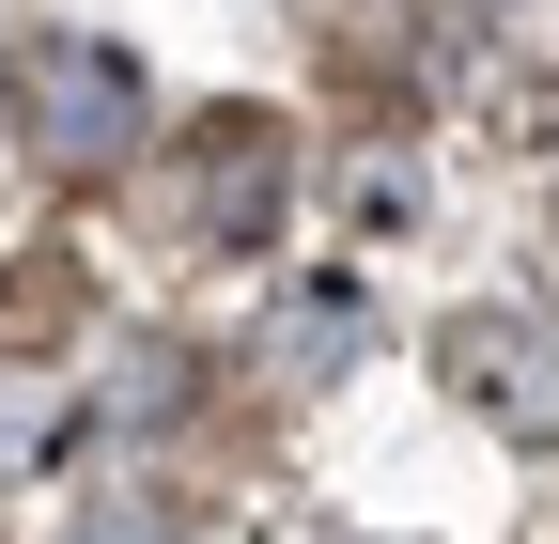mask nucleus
I'll use <instances>...</instances> for the list:
<instances>
[{"label":"nucleus","mask_w":559,"mask_h":544,"mask_svg":"<svg viewBox=\"0 0 559 544\" xmlns=\"http://www.w3.org/2000/svg\"><path fill=\"white\" fill-rule=\"evenodd\" d=\"M16 141L79 187V172H124V141H140V62L124 47H94V32H32L16 47Z\"/></svg>","instance_id":"nucleus-1"},{"label":"nucleus","mask_w":559,"mask_h":544,"mask_svg":"<svg viewBox=\"0 0 559 544\" xmlns=\"http://www.w3.org/2000/svg\"><path fill=\"white\" fill-rule=\"evenodd\" d=\"M79 544H171V513H156V498H109V513H94Z\"/></svg>","instance_id":"nucleus-4"},{"label":"nucleus","mask_w":559,"mask_h":544,"mask_svg":"<svg viewBox=\"0 0 559 544\" xmlns=\"http://www.w3.org/2000/svg\"><path fill=\"white\" fill-rule=\"evenodd\" d=\"M451 389L481 404V421H513V436H559V358H544V327H513V311H466L451 327Z\"/></svg>","instance_id":"nucleus-3"},{"label":"nucleus","mask_w":559,"mask_h":544,"mask_svg":"<svg viewBox=\"0 0 559 544\" xmlns=\"http://www.w3.org/2000/svg\"><path fill=\"white\" fill-rule=\"evenodd\" d=\"M264 202H280V125L218 109V125L187 141V202H171V234H187V249H234V234H264Z\"/></svg>","instance_id":"nucleus-2"}]
</instances>
